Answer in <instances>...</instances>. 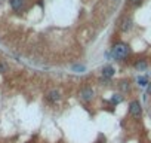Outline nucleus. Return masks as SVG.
Masks as SVG:
<instances>
[{
	"instance_id": "obj_2",
	"label": "nucleus",
	"mask_w": 151,
	"mask_h": 143,
	"mask_svg": "<svg viewBox=\"0 0 151 143\" xmlns=\"http://www.w3.org/2000/svg\"><path fill=\"white\" fill-rule=\"evenodd\" d=\"M129 115L133 116L135 119L141 118V115H142V107H141V103H139L138 100H132V101L129 103Z\"/></svg>"
},
{
	"instance_id": "obj_14",
	"label": "nucleus",
	"mask_w": 151,
	"mask_h": 143,
	"mask_svg": "<svg viewBox=\"0 0 151 143\" xmlns=\"http://www.w3.org/2000/svg\"><path fill=\"white\" fill-rule=\"evenodd\" d=\"M73 70H77V72L80 70V72H83V70H85V66H74Z\"/></svg>"
},
{
	"instance_id": "obj_10",
	"label": "nucleus",
	"mask_w": 151,
	"mask_h": 143,
	"mask_svg": "<svg viewBox=\"0 0 151 143\" xmlns=\"http://www.w3.org/2000/svg\"><path fill=\"white\" fill-rule=\"evenodd\" d=\"M119 87H120V90H122V91H129V88H130L129 81H122V82L119 84Z\"/></svg>"
},
{
	"instance_id": "obj_7",
	"label": "nucleus",
	"mask_w": 151,
	"mask_h": 143,
	"mask_svg": "<svg viewBox=\"0 0 151 143\" xmlns=\"http://www.w3.org/2000/svg\"><path fill=\"white\" fill-rule=\"evenodd\" d=\"M113 75H114V69H113L111 66H105V67L102 69V76H104L105 79H110Z\"/></svg>"
},
{
	"instance_id": "obj_4",
	"label": "nucleus",
	"mask_w": 151,
	"mask_h": 143,
	"mask_svg": "<svg viewBox=\"0 0 151 143\" xmlns=\"http://www.w3.org/2000/svg\"><path fill=\"white\" fill-rule=\"evenodd\" d=\"M59 98H61V96H59V91H58V90H52V91H49L47 96H46V100H47L49 103H56Z\"/></svg>"
},
{
	"instance_id": "obj_8",
	"label": "nucleus",
	"mask_w": 151,
	"mask_h": 143,
	"mask_svg": "<svg viewBox=\"0 0 151 143\" xmlns=\"http://www.w3.org/2000/svg\"><path fill=\"white\" fill-rule=\"evenodd\" d=\"M135 67H136L138 70H144V69H147V61H145V60H139V61L135 63Z\"/></svg>"
},
{
	"instance_id": "obj_11",
	"label": "nucleus",
	"mask_w": 151,
	"mask_h": 143,
	"mask_svg": "<svg viewBox=\"0 0 151 143\" xmlns=\"http://www.w3.org/2000/svg\"><path fill=\"white\" fill-rule=\"evenodd\" d=\"M8 64L6 63H0V73H5V72H8Z\"/></svg>"
},
{
	"instance_id": "obj_12",
	"label": "nucleus",
	"mask_w": 151,
	"mask_h": 143,
	"mask_svg": "<svg viewBox=\"0 0 151 143\" xmlns=\"http://www.w3.org/2000/svg\"><path fill=\"white\" fill-rule=\"evenodd\" d=\"M138 84H139L141 87H144V85H147V84H148V81H147V78H145V76H141V78L138 79Z\"/></svg>"
},
{
	"instance_id": "obj_3",
	"label": "nucleus",
	"mask_w": 151,
	"mask_h": 143,
	"mask_svg": "<svg viewBox=\"0 0 151 143\" xmlns=\"http://www.w3.org/2000/svg\"><path fill=\"white\" fill-rule=\"evenodd\" d=\"M93 96H95V93H93V90L89 88V87H86V88H83V90L80 91V98H82L83 101H86V103L92 101V100H93Z\"/></svg>"
},
{
	"instance_id": "obj_6",
	"label": "nucleus",
	"mask_w": 151,
	"mask_h": 143,
	"mask_svg": "<svg viewBox=\"0 0 151 143\" xmlns=\"http://www.w3.org/2000/svg\"><path fill=\"white\" fill-rule=\"evenodd\" d=\"M132 24H133V23H132L130 18H124V20L120 23V27H119V28H120V31H127V30L132 28Z\"/></svg>"
},
{
	"instance_id": "obj_13",
	"label": "nucleus",
	"mask_w": 151,
	"mask_h": 143,
	"mask_svg": "<svg viewBox=\"0 0 151 143\" xmlns=\"http://www.w3.org/2000/svg\"><path fill=\"white\" fill-rule=\"evenodd\" d=\"M141 3H142V0H129V5H130V6H135V8L139 6Z\"/></svg>"
},
{
	"instance_id": "obj_1",
	"label": "nucleus",
	"mask_w": 151,
	"mask_h": 143,
	"mask_svg": "<svg viewBox=\"0 0 151 143\" xmlns=\"http://www.w3.org/2000/svg\"><path fill=\"white\" fill-rule=\"evenodd\" d=\"M129 52H130L129 45H127V43H123V42H117V43L113 45V48H111V55H113V58H116V60H123V58H126V57L129 55Z\"/></svg>"
},
{
	"instance_id": "obj_5",
	"label": "nucleus",
	"mask_w": 151,
	"mask_h": 143,
	"mask_svg": "<svg viewBox=\"0 0 151 143\" xmlns=\"http://www.w3.org/2000/svg\"><path fill=\"white\" fill-rule=\"evenodd\" d=\"M9 3H11V8L15 12H19L24 8V5H25V0H9Z\"/></svg>"
},
{
	"instance_id": "obj_15",
	"label": "nucleus",
	"mask_w": 151,
	"mask_h": 143,
	"mask_svg": "<svg viewBox=\"0 0 151 143\" xmlns=\"http://www.w3.org/2000/svg\"><path fill=\"white\" fill-rule=\"evenodd\" d=\"M148 94H150V96H151V82H150V84H148Z\"/></svg>"
},
{
	"instance_id": "obj_9",
	"label": "nucleus",
	"mask_w": 151,
	"mask_h": 143,
	"mask_svg": "<svg viewBox=\"0 0 151 143\" xmlns=\"http://www.w3.org/2000/svg\"><path fill=\"white\" fill-rule=\"evenodd\" d=\"M123 101V96H120V94H114L113 97H111V103L113 104H119V103H122Z\"/></svg>"
}]
</instances>
